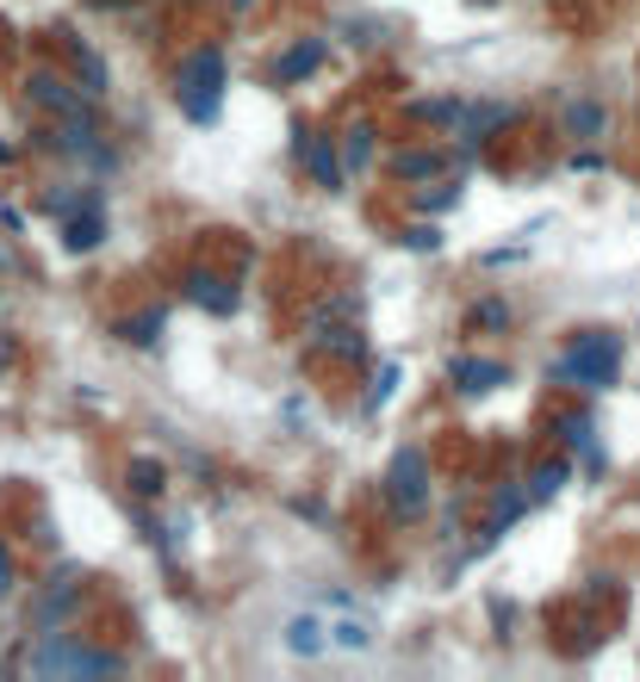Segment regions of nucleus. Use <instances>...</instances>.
<instances>
[{"instance_id": "nucleus-1", "label": "nucleus", "mask_w": 640, "mask_h": 682, "mask_svg": "<svg viewBox=\"0 0 640 682\" xmlns=\"http://www.w3.org/2000/svg\"><path fill=\"white\" fill-rule=\"evenodd\" d=\"M616 373H621V336H603V329L579 336V341H572V348L560 354V361H554V379L584 385V391H603V385H616Z\"/></svg>"}, {"instance_id": "nucleus-2", "label": "nucleus", "mask_w": 640, "mask_h": 682, "mask_svg": "<svg viewBox=\"0 0 640 682\" xmlns=\"http://www.w3.org/2000/svg\"><path fill=\"white\" fill-rule=\"evenodd\" d=\"M113 677V670H125V658H113V651H88V645L62 639V633H38V651H32V677Z\"/></svg>"}, {"instance_id": "nucleus-3", "label": "nucleus", "mask_w": 640, "mask_h": 682, "mask_svg": "<svg viewBox=\"0 0 640 682\" xmlns=\"http://www.w3.org/2000/svg\"><path fill=\"white\" fill-rule=\"evenodd\" d=\"M392 503L405 515H423V503H429V454L423 447H405L398 454V466H392Z\"/></svg>"}, {"instance_id": "nucleus-4", "label": "nucleus", "mask_w": 640, "mask_h": 682, "mask_svg": "<svg viewBox=\"0 0 640 682\" xmlns=\"http://www.w3.org/2000/svg\"><path fill=\"white\" fill-rule=\"evenodd\" d=\"M447 379L461 385V391H491V385H504L510 373L498 361H473V354H461V361L447 366Z\"/></svg>"}, {"instance_id": "nucleus-5", "label": "nucleus", "mask_w": 640, "mask_h": 682, "mask_svg": "<svg viewBox=\"0 0 640 682\" xmlns=\"http://www.w3.org/2000/svg\"><path fill=\"white\" fill-rule=\"evenodd\" d=\"M75 608H81V589L75 584H62V589L50 584V589H44V602H38V633H57Z\"/></svg>"}, {"instance_id": "nucleus-6", "label": "nucleus", "mask_w": 640, "mask_h": 682, "mask_svg": "<svg viewBox=\"0 0 640 682\" xmlns=\"http://www.w3.org/2000/svg\"><path fill=\"white\" fill-rule=\"evenodd\" d=\"M603 125H609V113H603L597 99H572V106H566V131L584 137V143H591V137H603Z\"/></svg>"}, {"instance_id": "nucleus-7", "label": "nucleus", "mask_w": 640, "mask_h": 682, "mask_svg": "<svg viewBox=\"0 0 640 682\" xmlns=\"http://www.w3.org/2000/svg\"><path fill=\"white\" fill-rule=\"evenodd\" d=\"M305 162H311V174H317V187H342V174H349L330 155V143H324V137H305Z\"/></svg>"}, {"instance_id": "nucleus-8", "label": "nucleus", "mask_w": 640, "mask_h": 682, "mask_svg": "<svg viewBox=\"0 0 640 682\" xmlns=\"http://www.w3.org/2000/svg\"><path fill=\"white\" fill-rule=\"evenodd\" d=\"M32 99H38V106H57V113H81L75 87H69L62 75H38V81H32Z\"/></svg>"}, {"instance_id": "nucleus-9", "label": "nucleus", "mask_w": 640, "mask_h": 682, "mask_svg": "<svg viewBox=\"0 0 640 682\" xmlns=\"http://www.w3.org/2000/svg\"><path fill=\"white\" fill-rule=\"evenodd\" d=\"M392 174H398V180H429V174H442V155L435 150H398L392 155Z\"/></svg>"}, {"instance_id": "nucleus-10", "label": "nucleus", "mask_w": 640, "mask_h": 682, "mask_svg": "<svg viewBox=\"0 0 640 682\" xmlns=\"http://www.w3.org/2000/svg\"><path fill=\"white\" fill-rule=\"evenodd\" d=\"M342 168H349V174L373 168V125H354V131L342 137Z\"/></svg>"}, {"instance_id": "nucleus-11", "label": "nucleus", "mask_w": 640, "mask_h": 682, "mask_svg": "<svg viewBox=\"0 0 640 682\" xmlns=\"http://www.w3.org/2000/svg\"><path fill=\"white\" fill-rule=\"evenodd\" d=\"M324 645H330V639H324V626L311 621V614H305V621H287V651H299V658H317Z\"/></svg>"}, {"instance_id": "nucleus-12", "label": "nucleus", "mask_w": 640, "mask_h": 682, "mask_svg": "<svg viewBox=\"0 0 640 682\" xmlns=\"http://www.w3.org/2000/svg\"><path fill=\"white\" fill-rule=\"evenodd\" d=\"M317 57H324V44H317V38H311V44H292L274 75H280V81H299V75H311V69H317Z\"/></svg>"}, {"instance_id": "nucleus-13", "label": "nucleus", "mask_w": 640, "mask_h": 682, "mask_svg": "<svg viewBox=\"0 0 640 682\" xmlns=\"http://www.w3.org/2000/svg\"><path fill=\"white\" fill-rule=\"evenodd\" d=\"M194 298H199V304L212 298V310H231V304H236V298H231V292H224L218 280H199V285H194Z\"/></svg>"}, {"instance_id": "nucleus-14", "label": "nucleus", "mask_w": 640, "mask_h": 682, "mask_svg": "<svg viewBox=\"0 0 640 682\" xmlns=\"http://www.w3.org/2000/svg\"><path fill=\"white\" fill-rule=\"evenodd\" d=\"M566 484V466H542V472H535V496H554Z\"/></svg>"}, {"instance_id": "nucleus-15", "label": "nucleus", "mask_w": 640, "mask_h": 682, "mask_svg": "<svg viewBox=\"0 0 640 682\" xmlns=\"http://www.w3.org/2000/svg\"><path fill=\"white\" fill-rule=\"evenodd\" d=\"M368 639H373V633H368L361 621H342V626H336V645H354V651H361Z\"/></svg>"}, {"instance_id": "nucleus-16", "label": "nucleus", "mask_w": 640, "mask_h": 682, "mask_svg": "<svg viewBox=\"0 0 640 682\" xmlns=\"http://www.w3.org/2000/svg\"><path fill=\"white\" fill-rule=\"evenodd\" d=\"M560 428H566V447H584V440H591V422L584 416H566Z\"/></svg>"}, {"instance_id": "nucleus-17", "label": "nucleus", "mask_w": 640, "mask_h": 682, "mask_svg": "<svg viewBox=\"0 0 640 682\" xmlns=\"http://www.w3.org/2000/svg\"><path fill=\"white\" fill-rule=\"evenodd\" d=\"M81 75H88V94H106V69L94 57H81Z\"/></svg>"}, {"instance_id": "nucleus-18", "label": "nucleus", "mask_w": 640, "mask_h": 682, "mask_svg": "<svg viewBox=\"0 0 640 682\" xmlns=\"http://www.w3.org/2000/svg\"><path fill=\"white\" fill-rule=\"evenodd\" d=\"M473 322H479V329H486V322H510V310H504V304H479V310H473Z\"/></svg>"}, {"instance_id": "nucleus-19", "label": "nucleus", "mask_w": 640, "mask_h": 682, "mask_svg": "<svg viewBox=\"0 0 640 682\" xmlns=\"http://www.w3.org/2000/svg\"><path fill=\"white\" fill-rule=\"evenodd\" d=\"M13 589V552H7V540H0V596Z\"/></svg>"}]
</instances>
